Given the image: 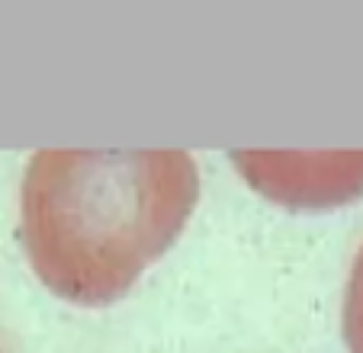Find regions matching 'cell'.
I'll return each instance as SVG.
<instances>
[{
    "instance_id": "6da1fadb",
    "label": "cell",
    "mask_w": 363,
    "mask_h": 353,
    "mask_svg": "<svg viewBox=\"0 0 363 353\" xmlns=\"http://www.w3.org/2000/svg\"><path fill=\"white\" fill-rule=\"evenodd\" d=\"M199 199L186 151H35L23 174V245L58 299H123Z\"/></svg>"
},
{
    "instance_id": "7a4b0ae2",
    "label": "cell",
    "mask_w": 363,
    "mask_h": 353,
    "mask_svg": "<svg viewBox=\"0 0 363 353\" xmlns=\"http://www.w3.org/2000/svg\"><path fill=\"white\" fill-rule=\"evenodd\" d=\"M344 344L350 353H363V245L354 257L347 276V289H344Z\"/></svg>"
}]
</instances>
